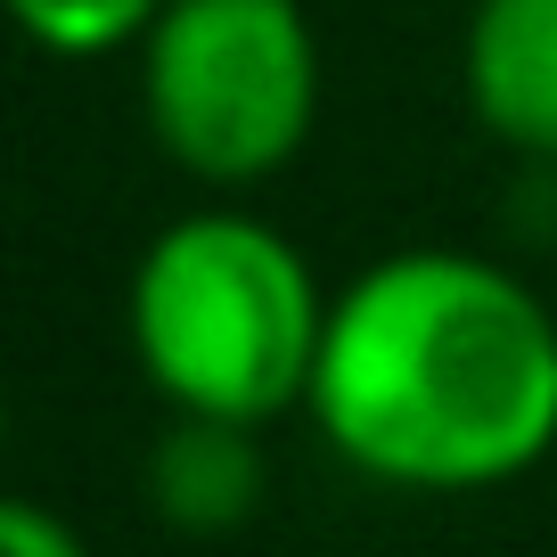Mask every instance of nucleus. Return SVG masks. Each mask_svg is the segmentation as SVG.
<instances>
[{
    "label": "nucleus",
    "instance_id": "obj_5",
    "mask_svg": "<svg viewBox=\"0 0 557 557\" xmlns=\"http://www.w3.org/2000/svg\"><path fill=\"white\" fill-rule=\"evenodd\" d=\"M271 492V468H262L255 426H230V418H173L148 451V500L173 533H238L246 517Z\"/></svg>",
    "mask_w": 557,
    "mask_h": 557
},
{
    "label": "nucleus",
    "instance_id": "obj_6",
    "mask_svg": "<svg viewBox=\"0 0 557 557\" xmlns=\"http://www.w3.org/2000/svg\"><path fill=\"white\" fill-rule=\"evenodd\" d=\"M25 25V41L50 58H115L132 41H148V25L164 17V0H9Z\"/></svg>",
    "mask_w": 557,
    "mask_h": 557
},
{
    "label": "nucleus",
    "instance_id": "obj_2",
    "mask_svg": "<svg viewBox=\"0 0 557 557\" xmlns=\"http://www.w3.org/2000/svg\"><path fill=\"white\" fill-rule=\"evenodd\" d=\"M329 304L296 238L238 206L181 213L132 271V352L173 418H262L312 401Z\"/></svg>",
    "mask_w": 557,
    "mask_h": 557
},
{
    "label": "nucleus",
    "instance_id": "obj_4",
    "mask_svg": "<svg viewBox=\"0 0 557 557\" xmlns=\"http://www.w3.org/2000/svg\"><path fill=\"white\" fill-rule=\"evenodd\" d=\"M459 83L500 148L557 164V0H475Z\"/></svg>",
    "mask_w": 557,
    "mask_h": 557
},
{
    "label": "nucleus",
    "instance_id": "obj_3",
    "mask_svg": "<svg viewBox=\"0 0 557 557\" xmlns=\"http://www.w3.org/2000/svg\"><path fill=\"white\" fill-rule=\"evenodd\" d=\"M139 107L189 181H271L320 123V34L304 0H164L139 41Z\"/></svg>",
    "mask_w": 557,
    "mask_h": 557
},
{
    "label": "nucleus",
    "instance_id": "obj_1",
    "mask_svg": "<svg viewBox=\"0 0 557 557\" xmlns=\"http://www.w3.org/2000/svg\"><path fill=\"white\" fill-rule=\"evenodd\" d=\"M304 410L377 484H517L557 451V320L508 262L401 246L329 304Z\"/></svg>",
    "mask_w": 557,
    "mask_h": 557
},
{
    "label": "nucleus",
    "instance_id": "obj_7",
    "mask_svg": "<svg viewBox=\"0 0 557 557\" xmlns=\"http://www.w3.org/2000/svg\"><path fill=\"white\" fill-rule=\"evenodd\" d=\"M0 557H90V549H83V533H74L58 508L9 500L0 508Z\"/></svg>",
    "mask_w": 557,
    "mask_h": 557
}]
</instances>
